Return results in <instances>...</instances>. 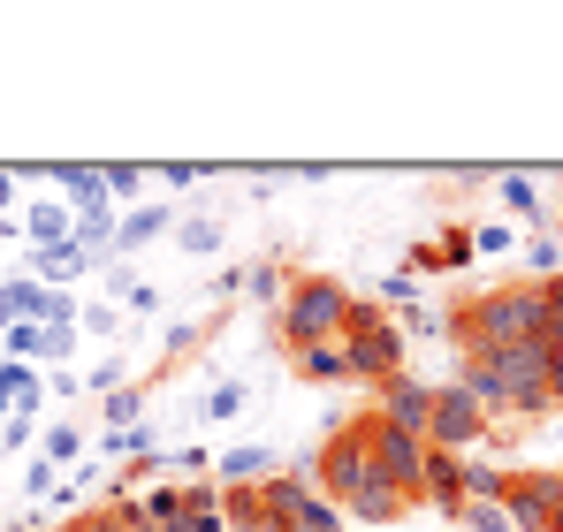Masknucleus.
<instances>
[{
  "label": "nucleus",
  "mask_w": 563,
  "mask_h": 532,
  "mask_svg": "<svg viewBox=\"0 0 563 532\" xmlns=\"http://www.w3.org/2000/svg\"><path fill=\"white\" fill-rule=\"evenodd\" d=\"M282 289H289V274H282L275 259H260V266H244V297H275L282 304Z\"/></svg>",
  "instance_id": "25"
},
{
  "label": "nucleus",
  "mask_w": 563,
  "mask_h": 532,
  "mask_svg": "<svg viewBox=\"0 0 563 532\" xmlns=\"http://www.w3.org/2000/svg\"><path fill=\"white\" fill-rule=\"evenodd\" d=\"M38 289H62V281H77V274H92V259L77 252V244H62V252H31V266H23Z\"/></svg>",
  "instance_id": "16"
},
{
  "label": "nucleus",
  "mask_w": 563,
  "mask_h": 532,
  "mask_svg": "<svg viewBox=\"0 0 563 532\" xmlns=\"http://www.w3.org/2000/svg\"><path fill=\"white\" fill-rule=\"evenodd\" d=\"M8 419H15V411H8V396H0V426H8Z\"/></svg>",
  "instance_id": "35"
},
{
  "label": "nucleus",
  "mask_w": 563,
  "mask_h": 532,
  "mask_svg": "<svg viewBox=\"0 0 563 532\" xmlns=\"http://www.w3.org/2000/svg\"><path fill=\"white\" fill-rule=\"evenodd\" d=\"M282 472V448H267V442H244V448H221L213 456V487L229 495V487H267Z\"/></svg>",
  "instance_id": "10"
},
{
  "label": "nucleus",
  "mask_w": 563,
  "mask_h": 532,
  "mask_svg": "<svg viewBox=\"0 0 563 532\" xmlns=\"http://www.w3.org/2000/svg\"><path fill=\"white\" fill-rule=\"evenodd\" d=\"M184 502H190V487H184V479H161V487H145V495H137V510H145V518H153L161 532H176V525H184Z\"/></svg>",
  "instance_id": "17"
},
{
  "label": "nucleus",
  "mask_w": 563,
  "mask_h": 532,
  "mask_svg": "<svg viewBox=\"0 0 563 532\" xmlns=\"http://www.w3.org/2000/svg\"><path fill=\"white\" fill-rule=\"evenodd\" d=\"M69 236H77V213H69L62 198H38V206L23 213V244H31V252H62Z\"/></svg>",
  "instance_id": "11"
},
{
  "label": "nucleus",
  "mask_w": 563,
  "mask_h": 532,
  "mask_svg": "<svg viewBox=\"0 0 563 532\" xmlns=\"http://www.w3.org/2000/svg\"><path fill=\"white\" fill-rule=\"evenodd\" d=\"M122 304H130V312H153V304H161V289H153V281H130V274H122Z\"/></svg>",
  "instance_id": "30"
},
{
  "label": "nucleus",
  "mask_w": 563,
  "mask_h": 532,
  "mask_svg": "<svg viewBox=\"0 0 563 532\" xmlns=\"http://www.w3.org/2000/svg\"><path fill=\"white\" fill-rule=\"evenodd\" d=\"M15 206V168H0V213Z\"/></svg>",
  "instance_id": "34"
},
{
  "label": "nucleus",
  "mask_w": 563,
  "mask_h": 532,
  "mask_svg": "<svg viewBox=\"0 0 563 532\" xmlns=\"http://www.w3.org/2000/svg\"><path fill=\"white\" fill-rule=\"evenodd\" d=\"M99 411H107V434H130V426H145V388H114V396H99Z\"/></svg>",
  "instance_id": "18"
},
{
  "label": "nucleus",
  "mask_w": 563,
  "mask_h": 532,
  "mask_svg": "<svg viewBox=\"0 0 563 532\" xmlns=\"http://www.w3.org/2000/svg\"><path fill=\"white\" fill-rule=\"evenodd\" d=\"M236 411H244V380H213L198 403V419H236Z\"/></svg>",
  "instance_id": "23"
},
{
  "label": "nucleus",
  "mask_w": 563,
  "mask_h": 532,
  "mask_svg": "<svg viewBox=\"0 0 563 532\" xmlns=\"http://www.w3.org/2000/svg\"><path fill=\"white\" fill-rule=\"evenodd\" d=\"M77 328H85V335H114V312H107V304H85Z\"/></svg>",
  "instance_id": "31"
},
{
  "label": "nucleus",
  "mask_w": 563,
  "mask_h": 532,
  "mask_svg": "<svg viewBox=\"0 0 563 532\" xmlns=\"http://www.w3.org/2000/svg\"><path fill=\"white\" fill-rule=\"evenodd\" d=\"M289 373H297V380H320V388L351 380V365H343V343H312V351H289Z\"/></svg>",
  "instance_id": "15"
},
{
  "label": "nucleus",
  "mask_w": 563,
  "mask_h": 532,
  "mask_svg": "<svg viewBox=\"0 0 563 532\" xmlns=\"http://www.w3.org/2000/svg\"><path fill=\"white\" fill-rule=\"evenodd\" d=\"M343 365H351V380H396L404 373V328L380 312V304H351V320H343Z\"/></svg>",
  "instance_id": "5"
},
{
  "label": "nucleus",
  "mask_w": 563,
  "mask_h": 532,
  "mask_svg": "<svg viewBox=\"0 0 563 532\" xmlns=\"http://www.w3.org/2000/svg\"><path fill=\"white\" fill-rule=\"evenodd\" d=\"M46 176L62 182V206H69V213L107 206V168H46Z\"/></svg>",
  "instance_id": "14"
},
{
  "label": "nucleus",
  "mask_w": 563,
  "mask_h": 532,
  "mask_svg": "<svg viewBox=\"0 0 563 532\" xmlns=\"http://www.w3.org/2000/svg\"><path fill=\"white\" fill-rule=\"evenodd\" d=\"M0 448H31V419H8L0 426Z\"/></svg>",
  "instance_id": "33"
},
{
  "label": "nucleus",
  "mask_w": 563,
  "mask_h": 532,
  "mask_svg": "<svg viewBox=\"0 0 563 532\" xmlns=\"http://www.w3.org/2000/svg\"><path fill=\"white\" fill-rule=\"evenodd\" d=\"M380 419L427 442V419H434V388H427V380H411V373H396V380H380Z\"/></svg>",
  "instance_id": "9"
},
{
  "label": "nucleus",
  "mask_w": 563,
  "mask_h": 532,
  "mask_svg": "<svg viewBox=\"0 0 563 532\" xmlns=\"http://www.w3.org/2000/svg\"><path fill=\"white\" fill-rule=\"evenodd\" d=\"M99 518H107V532H161L137 502H114V510H99Z\"/></svg>",
  "instance_id": "28"
},
{
  "label": "nucleus",
  "mask_w": 563,
  "mask_h": 532,
  "mask_svg": "<svg viewBox=\"0 0 563 532\" xmlns=\"http://www.w3.org/2000/svg\"><path fill=\"white\" fill-rule=\"evenodd\" d=\"M161 236H176V213H168V206H137V213H122L114 252H145V244H161Z\"/></svg>",
  "instance_id": "13"
},
{
  "label": "nucleus",
  "mask_w": 563,
  "mask_h": 532,
  "mask_svg": "<svg viewBox=\"0 0 563 532\" xmlns=\"http://www.w3.org/2000/svg\"><path fill=\"white\" fill-rule=\"evenodd\" d=\"M312 487L343 510V518H358V525H396L411 502L380 479L374 464V426L358 419V426H343V434H328L320 442V456H312Z\"/></svg>",
  "instance_id": "2"
},
{
  "label": "nucleus",
  "mask_w": 563,
  "mask_h": 532,
  "mask_svg": "<svg viewBox=\"0 0 563 532\" xmlns=\"http://www.w3.org/2000/svg\"><path fill=\"white\" fill-rule=\"evenodd\" d=\"M198 176H213V168H190V160H176V168H161V182H168V190H190Z\"/></svg>",
  "instance_id": "32"
},
{
  "label": "nucleus",
  "mask_w": 563,
  "mask_h": 532,
  "mask_svg": "<svg viewBox=\"0 0 563 532\" xmlns=\"http://www.w3.org/2000/svg\"><path fill=\"white\" fill-rule=\"evenodd\" d=\"M495 190H503V206H510V213H526V221L541 213V182H533V176H503Z\"/></svg>",
  "instance_id": "24"
},
{
  "label": "nucleus",
  "mask_w": 563,
  "mask_h": 532,
  "mask_svg": "<svg viewBox=\"0 0 563 532\" xmlns=\"http://www.w3.org/2000/svg\"><path fill=\"white\" fill-rule=\"evenodd\" d=\"M518 244V229H503V221H479L472 229V259H495V252H510Z\"/></svg>",
  "instance_id": "26"
},
{
  "label": "nucleus",
  "mask_w": 563,
  "mask_h": 532,
  "mask_svg": "<svg viewBox=\"0 0 563 532\" xmlns=\"http://www.w3.org/2000/svg\"><path fill=\"white\" fill-rule=\"evenodd\" d=\"M77 448H85V426H77V419H62V426H46V442H38V456H46V464H69Z\"/></svg>",
  "instance_id": "22"
},
{
  "label": "nucleus",
  "mask_w": 563,
  "mask_h": 532,
  "mask_svg": "<svg viewBox=\"0 0 563 532\" xmlns=\"http://www.w3.org/2000/svg\"><path fill=\"white\" fill-rule=\"evenodd\" d=\"M487 434H495V411H487L472 388L442 380V388H434V419H427V448H442V456H472Z\"/></svg>",
  "instance_id": "7"
},
{
  "label": "nucleus",
  "mask_w": 563,
  "mask_h": 532,
  "mask_svg": "<svg viewBox=\"0 0 563 532\" xmlns=\"http://www.w3.org/2000/svg\"><path fill=\"white\" fill-rule=\"evenodd\" d=\"M54 487H62V472H54L46 456H31V472H23V495L38 502V495H54Z\"/></svg>",
  "instance_id": "29"
},
{
  "label": "nucleus",
  "mask_w": 563,
  "mask_h": 532,
  "mask_svg": "<svg viewBox=\"0 0 563 532\" xmlns=\"http://www.w3.org/2000/svg\"><path fill=\"white\" fill-rule=\"evenodd\" d=\"M450 525H465V532H518V525H510V510H503V502H465V510H457Z\"/></svg>",
  "instance_id": "20"
},
{
  "label": "nucleus",
  "mask_w": 563,
  "mask_h": 532,
  "mask_svg": "<svg viewBox=\"0 0 563 532\" xmlns=\"http://www.w3.org/2000/svg\"><path fill=\"white\" fill-rule=\"evenodd\" d=\"M457 388H472L487 411H549L556 403V351H465Z\"/></svg>",
  "instance_id": "3"
},
{
  "label": "nucleus",
  "mask_w": 563,
  "mask_h": 532,
  "mask_svg": "<svg viewBox=\"0 0 563 532\" xmlns=\"http://www.w3.org/2000/svg\"><path fill=\"white\" fill-rule=\"evenodd\" d=\"M351 304H358V297H351L343 281H328V274H297V281L282 289L275 328H282L289 351H312V343H335V335H343Z\"/></svg>",
  "instance_id": "4"
},
{
  "label": "nucleus",
  "mask_w": 563,
  "mask_h": 532,
  "mask_svg": "<svg viewBox=\"0 0 563 532\" xmlns=\"http://www.w3.org/2000/svg\"><path fill=\"white\" fill-rule=\"evenodd\" d=\"M374 426V464H380V479L404 495V502H419L427 495V456L434 448L419 442V434H404V426H388V419H366Z\"/></svg>",
  "instance_id": "8"
},
{
  "label": "nucleus",
  "mask_w": 563,
  "mask_h": 532,
  "mask_svg": "<svg viewBox=\"0 0 563 532\" xmlns=\"http://www.w3.org/2000/svg\"><path fill=\"white\" fill-rule=\"evenodd\" d=\"M450 335H457V351H563V320L549 312V297L533 281L465 297L450 312Z\"/></svg>",
  "instance_id": "1"
},
{
  "label": "nucleus",
  "mask_w": 563,
  "mask_h": 532,
  "mask_svg": "<svg viewBox=\"0 0 563 532\" xmlns=\"http://www.w3.org/2000/svg\"><path fill=\"white\" fill-rule=\"evenodd\" d=\"M145 176H153V168H107V206H130V213H137V206H145Z\"/></svg>",
  "instance_id": "19"
},
{
  "label": "nucleus",
  "mask_w": 563,
  "mask_h": 532,
  "mask_svg": "<svg viewBox=\"0 0 563 532\" xmlns=\"http://www.w3.org/2000/svg\"><path fill=\"white\" fill-rule=\"evenodd\" d=\"M69 351H77V328H38V351H31V357L54 365V357H69Z\"/></svg>",
  "instance_id": "27"
},
{
  "label": "nucleus",
  "mask_w": 563,
  "mask_h": 532,
  "mask_svg": "<svg viewBox=\"0 0 563 532\" xmlns=\"http://www.w3.org/2000/svg\"><path fill=\"white\" fill-rule=\"evenodd\" d=\"M260 510L275 518V532H343L351 518L312 487V472H275L267 487H260Z\"/></svg>",
  "instance_id": "6"
},
{
  "label": "nucleus",
  "mask_w": 563,
  "mask_h": 532,
  "mask_svg": "<svg viewBox=\"0 0 563 532\" xmlns=\"http://www.w3.org/2000/svg\"><path fill=\"white\" fill-rule=\"evenodd\" d=\"M427 510H442V518H457L465 510V456H427V495H419Z\"/></svg>",
  "instance_id": "12"
},
{
  "label": "nucleus",
  "mask_w": 563,
  "mask_h": 532,
  "mask_svg": "<svg viewBox=\"0 0 563 532\" xmlns=\"http://www.w3.org/2000/svg\"><path fill=\"white\" fill-rule=\"evenodd\" d=\"M176 244L198 252V259H206V252H221V221H213V213H190L184 229H176Z\"/></svg>",
  "instance_id": "21"
}]
</instances>
